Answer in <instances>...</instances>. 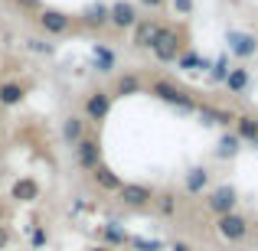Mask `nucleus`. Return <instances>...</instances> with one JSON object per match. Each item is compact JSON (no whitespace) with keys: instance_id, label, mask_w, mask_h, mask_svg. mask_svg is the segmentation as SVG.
<instances>
[{"instance_id":"obj_35","label":"nucleus","mask_w":258,"mask_h":251,"mask_svg":"<svg viewBox=\"0 0 258 251\" xmlns=\"http://www.w3.org/2000/svg\"><path fill=\"white\" fill-rule=\"evenodd\" d=\"M170 251H193V248H189L186 241H173V245H170Z\"/></svg>"},{"instance_id":"obj_37","label":"nucleus","mask_w":258,"mask_h":251,"mask_svg":"<svg viewBox=\"0 0 258 251\" xmlns=\"http://www.w3.org/2000/svg\"><path fill=\"white\" fill-rule=\"evenodd\" d=\"M255 251H258V241H255Z\"/></svg>"},{"instance_id":"obj_12","label":"nucleus","mask_w":258,"mask_h":251,"mask_svg":"<svg viewBox=\"0 0 258 251\" xmlns=\"http://www.w3.org/2000/svg\"><path fill=\"white\" fill-rule=\"evenodd\" d=\"M196 118H200L203 127H222V131H229L235 121V111L232 108H219V105H209V101H203V105H196Z\"/></svg>"},{"instance_id":"obj_25","label":"nucleus","mask_w":258,"mask_h":251,"mask_svg":"<svg viewBox=\"0 0 258 251\" xmlns=\"http://www.w3.org/2000/svg\"><path fill=\"white\" fill-rule=\"evenodd\" d=\"M98 235H101L98 245H108V248H121V245H127V238H131V235L121 228V222H105V225H98Z\"/></svg>"},{"instance_id":"obj_18","label":"nucleus","mask_w":258,"mask_h":251,"mask_svg":"<svg viewBox=\"0 0 258 251\" xmlns=\"http://www.w3.org/2000/svg\"><path fill=\"white\" fill-rule=\"evenodd\" d=\"M144 92V75L138 72H121L114 75V85H111V98H134V95Z\"/></svg>"},{"instance_id":"obj_13","label":"nucleus","mask_w":258,"mask_h":251,"mask_svg":"<svg viewBox=\"0 0 258 251\" xmlns=\"http://www.w3.org/2000/svg\"><path fill=\"white\" fill-rule=\"evenodd\" d=\"M88 65H92V72H98V75H114V72H118V52L108 43H98V39H95L92 52H88Z\"/></svg>"},{"instance_id":"obj_24","label":"nucleus","mask_w":258,"mask_h":251,"mask_svg":"<svg viewBox=\"0 0 258 251\" xmlns=\"http://www.w3.org/2000/svg\"><path fill=\"white\" fill-rule=\"evenodd\" d=\"M26 101L23 82H0V108H20Z\"/></svg>"},{"instance_id":"obj_32","label":"nucleus","mask_w":258,"mask_h":251,"mask_svg":"<svg viewBox=\"0 0 258 251\" xmlns=\"http://www.w3.org/2000/svg\"><path fill=\"white\" fill-rule=\"evenodd\" d=\"M17 4V10H23V13H36L39 7H43V0H13Z\"/></svg>"},{"instance_id":"obj_20","label":"nucleus","mask_w":258,"mask_h":251,"mask_svg":"<svg viewBox=\"0 0 258 251\" xmlns=\"http://www.w3.org/2000/svg\"><path fill=\"white\" fill-rule=\"evenodd\" d=\"M39 193H43V186H39V180H33V176H20V180H13L10 186V199L13 202H36Z\"/></svg>"},{"instance_id":"obj_27","label":"nucleus","mask_w":258,"mask_h":251,"mask_svg":"<svg viewBox=\"0 0 258 251\" xmlns=\"http://www.w3.org/2000/svg\"><path fill=\"white\" fill-rule=\"evenodd\" d=\"M232 69V62H229V52H219L216 59H209V69H206V78L213 85H222V78H226V72Z\"/></svg>"},{"instance_id":"obj_21","label":"nucleus","mask_w":258,"mask_h":251,"mask_svg":"<svg viewBox=\"0 0 258 251\" xmlns=\"http://www.w3.org/2000/svg\"><path fill=\"white\" fill-rule=\"evenodd\" d=\"M85 118H82V114H66V118H62V127H59V137H62V144L66 147H76L79 144V140H82L85 137Z\"/></svg>"},{"instance_id":"obj_31","label":"nucleus","mask_w":258,"mask_h":251,"mask_svg":"<svg viewBox=\"0 0 258 251\" xmlns=\"http://www.w3.org/2000/svg\"><path fill=\"white\" fill-rule=\"evenodd\" d=\"M30 245H33V248L49 245V232H46L43 225H33V228H30Z\"/></svg>"},{"instance_id":"obj_7","label":"nucleus","mask_w":258,"mask_h":251,"mask_svg":"<svg viewBox=\"0 0 258 251\" xmlns=\"http://www.w3.org/2000/svg\"><path fill=\"white\" fill-rule=\"evenodd\" d=\"M138 20H141V7L134 0H114V4H108V30L131 33V26Z\"/></svg>"},{"instance_id":"obj_4","label":"nucleus","mask_w":258,"mask_h":251,"mask_svg":"<svg viewBox=\"0 0 258 251\" xmlns=\"http://www.w3.org/2000/svg\"><path fill=\"white\" fill-rule=\"evenodd\" d=\"M36 26L46 39H56V36H66L72 30V13L59 10V7H39L36 10Z\"/></svg>"},{"instance_id":"obj_36","label":"nucleus","mask_w":258,"mask_h":251,"mask_svg":"<svg viewBox=\"0 0 258 251\" xmlns=\"http://www.w3.org/2000/svg\"><path fill=\"white\" fill-rule=\"evenodd\" d=\"M88 251H114V248H108V245H92Z\"/></svg>"},{"instance_id":"obj_15","label":"nucleus","mask_w":258,"mask_h":251,"mask_svg":"<svg viewBox=\"0 0 258 251\" xmlns=\"http://www.w3.org/2000/svg\"><path fill=\"white\" fill-rule=\"evenodd\" d=\"M157 26H160L157 17H141L138 23L131 26V49L147 52V46H151V39H154V33H157Z\"/></svg>"},{"instance_id":"obj_23","label":"nucleus","mask_w":258,"mask_h":251,"mask_svg":"<svg viewBox=\"0 0 258 251\" xmlns=\"http://www.w3.org/2000/svg\"><path fill=\"white\" fill-rule=\"evenodd\" d=\"M92 183H95V186L101 189V193H118V186H121V183H124V180H121V176L114 173V170L108 166L105 160H101V163L92 170Z\"/></svg>"},{"instance_id":"obj_6","label":"nucleus","mask_w":258,"mask_h":251,"mask_svg":"<svg viewBox=\"0 0 258 251\" xmlns=\"http://www.w3.org/2000/svg\"><path fill=\"white\" fill-rule=\"evenodd\" d=\"M226 52L229 59L248 62V59L258 56V36L248 30H226Z\"/></svg>"},{"instance_id":"obj_33","label":"nucleus","mask_w":258,"mask_h":251,"mask_svg":"<svg viewBox=\"0 0 258 251\" xmlns=\"http://www.w3.org/2000/svg\"><path fill=\"white\" fill-rule=\"evenodd\" d=\"M134 4L144 7V10H154V13H157V10H164V7H167V0H134Z\"/></svg>"},{"instance_id":"obj_34","label":"nucleus","mask_w":258,"mask_h":251,"mask_svg":"<svg viewBox=\"0 0 258 251\" xmlns=\"http://www.w3.org/2000/svg\"><path fill=\"white\" fill-rule=\"evenodd\" d=\"M7 248H10V228L0 222V251H7Z\"/></svg>"},{"instance_id":"obj_14","label":"nucleus","mask_w":258,"mask_h":251,"mask_svg":"<svg viewBox=\"0 0 258 251\" xmlns=\"http://www.w3.org/2000/svg\"><path fill=\"white\" fill-rule=\"evenodd\" d=\"M209 186H213V173H209V166L196 163V166H189L186 173H183V189H186V196H203Z\"/></svg>"},{"instance_id":"obj_29","label":"nucleus","mask_w":258,"mask_h":251,"mask_svg":"<svg viewBox=\"0 0 258 251\" xmlns=\"http://www.w3.org/2000/svg\"><path fill=\"white\" fill-rule=\"evenodd\" d=\"M127 245L138 248V251H160V248H164V241H160V238H144V235H131Z\"/></svg>"},{"instance_id":"obj_16","label":"nucleus","mask_w":258,"mask_h":251,"mask_svg":"<svg viewBox=\"0 0 258 251\" xmlns=\"http://www.w3.org/2000/svg\"><path fill=\"white\" fill-rule=\"evenodd\" d=\"M176 72H183V75H206V69H209V56H203V52H196L193 46H186V49L176 56Z\"/></svg>"},{"instance_id":"obj_8","label":"nucleus","mask_w":258,"mask_h":251,"mask_svg":"<svg viewBox=\"0 0 258 251\" xmlns=\"http://www.w3.org/2000/svg\"><path fill=\"white\" fill-rule=\"evenodd\" d=\"M206 209L213 215L235 212V209H239V189H235L232 183H219V186L206 189Z\"/></svg>"},{"instance_id":"obj_19","label":"nucleus","mask_w":258,"mask_h":251,"mask_svg":"<svg viewBox=\"0 0 258 251\" xmlns=\"http://www.w3.org/2000/svg\"><path fill=\"white\" fill-rule=\"evenodd\" d=\"M222 88H226L229 95H248V88H252V72H248V65H232V69L226 72V78H222Z\"/></svg>"},{"instance_id":"obj_11","label":"nucleus","mask_w":258,"mask_h":251,"mask_svg":"<svg viewBox=\"0 0 258 251\" xmlns=\"http://www.w3.org/2000/svg\"><path fill=\"white\" fill-rule=\"evenodd\" d=\"M72 23H79V26H82V30H88V33L108 30V4H105V0H92V4H85L82 10L72 17Z\"/></svg>"},{"instance_id":"obj_17","label":"nucleus","mask_w":258,"mask_h":251,"mask_svg":"<svg viewBox=\"0 0 258 251\" xmlns=\"http://www.w3.org/2000/svg\"><path fill=\"white\" fill-rule=\"evenodd\" d=\"M232 134L242 140V147H258V114H235Z\"/></svg>"},{"instance_id":"obj_3","label":"nucleus","mask_w":258,"mask_h":251,"mask_svg":"<svg viewBox=\"0 0 258 251\" xmlns=\"http://www.w3.org/2000/svg\"><path fill=\"white\" fill-rule=\"evenodd\" d=\"M216 235H219L226 245H242V241L248 238V232H252V225H248V219L235 209V212H226V215H216Z\"/></svg>"},{"instance_id":"obj_5","label":"nucleus","mask_w":258,"mask_h":251,"mask_svg":"<svg viewBox=\"0 0 258 251\" xmlns=\"http://www.w3.org/2000/svg\"><path fill=\"white\" fill-rule=\"evenodd\" d=\"M111 108H114V98H111V92H108V88H95V92H88L85 101H82V118H85V124H101V121H108Z\"/></svg>"},{"instance_id":"obj_10","label":"nucleus","mask_w":258,"mask_h":251,"mask_svg":"<svg viewBox=\"0 0 258 251\" xmlns=\"http://www.w3.org/2000/svg\"><path fill=\"white\" fill-rule=\"evenodd\" d=\"M72 157H76L79 170L92 173V170L101 163V137H98V134H85V137L72 147Z\"/></svg>"},{"instance_id":"obj_1","label":"nucleus","mask_w":258,"mask_h":251,"mask_svg":"<svg viewBox=\"0 0 258 251\" xmlns=\"http://www.w3.org/2000/svg\"><path fill=\"white\" fill-rule=\"evenodd\" d=\"M183 49H186V33H183L180 26L164 23V20H160V26H157V33H154L151 46H147V52L154 56V62H160V65H173V62H176V56H180Z\"/></svg>"},{"instance_id":"obj_28","label":"nucleus","mask_w":258,"mask_h":251,"mask_svg":"<svg viewBox=\"0 0 258 251\" xmlns=\"http://www.w3.org/2000/svg\"><path fill=\"white\" fill-rule=\"evenodd\" d=\"M23 49L33 52V56H52V52H56V43H49V39L39 33V36H26L23 39Z\"/></svg>"},{"instance_id":"obj_9","label":"nucleus","mask_w":258,"mask_h":251,"mask_svg":"<svg viewBox=\"0 0 258 251\" xmlns=\"http://www.w3.org/2000/svg\"><path fill=\"white\" fill-rule=\"evenodd\" d=\"M114 196H118V202L124 209H147L154 202V196H157V189L147 186V183H121Z\"/></svg>"},{"instance_id":"obj_2","label":"nucleus","mask_w":258,"mask_h":251,"mask_svg":"<svg viewBox=\"0 0 258 251\" xmlns=\"http://www.w3.org/2000/svg\"><path fill=\"white\" fill-rule=\"evenodd\" d=\"M144 88H147V95H154L157 101H164V105H170V108H176L180 114H193L196 111V95L189 92V88H183V85H176L173 78H151V82H144Z\"/></svg>"},{"instance_id":"obj_26","label":"nucleus","mask_w":258,"mask_h":251,"mask_svg":"<svg viewBox=\"0 0 258 251\" xmlns=\"http://www.w3.org/2000/svg\"><path fill=\"white\" fill-rule=\"evenodd\" d=\"M151 206L157 209V215H160V219H176V212H180V199H176V193H173V189H164V193H157Z\"/></svg>"},{"instance_id":"obj_30","label":"nucleus","mask_w":258,"mask_h":251,"mask_svg":"<svg viewBox=\"0 0 258 251\" xmlns=\"http://www.w3.org/2000/svg\"><path fill=\"white\" fill-rule=\"evenodd\" d=\"M167 4H170L173 17H180V20H189L196 13V0H167Z\"/></svg>"},{"instance_id":"obj_22","label":"nucleus","mask_w":258,"mask_h":251,"mask_svg":"<svg viewBox=\"0 0 258 251\" xmlns=\"http://www.w3.org/2000/svg\"><path fill=\"white\" fill-rule=\"evenodd\" d=\"M239 153H242V140L232 134V127L222 131L219 137H216V147H213V157L216 160H235Z\"/></svg>"}]
</instances>
